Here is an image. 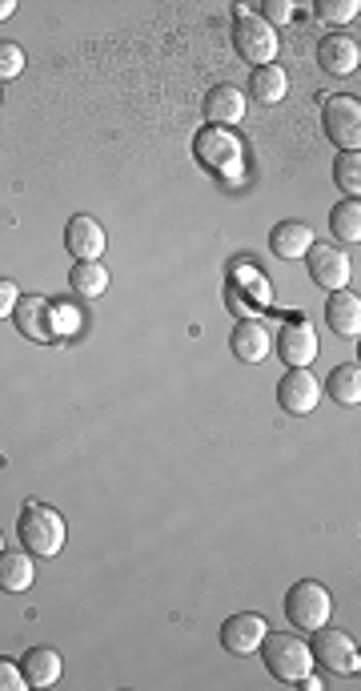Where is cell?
<instances>
[{
	"label": "cell",
	"instance_id": "6da1fadb",
	"mask_svg": "<svg viewBox=\"0 0 361 691\" xmlns=\"http://www.w3.org/2000/svg\"><path fill=\"white\" fill-rule=\"evenodd\" d=\"M265 659L269 676L282 683H301L306 676H314V651L301 636H289V631H269L265 644L257 647Z\"/></svg>",
	"mask_w": 361,
	"mask_h": 691
},
{
	"label": "cell",
	"instance_id": "7a4b0ae2",
	"mask_svg": "<svg viewBox=\"0 0 361 691\" xmlns=\"http://www.w3.org/2000/svg\"><path fill=\"white\" fill-rule=\"evenodd\" d=\"M17 535H21L24 551H33V555H41V559H53V555H61V546H65L68 527L53 507L24 502L21 519H17Z\"/></svg>",
	"mask_w": 361,
	"mask_h": 691
},
{
	"label": "cell",
	"instance_id": "3957f363",
	"mask_svg": "<svg viewBox=\"0 0 361 691\" xmlns=\"http://www.w3.org/2000/svg\"><path fill=\"white\" fill-rule=\"evenodd\" d=\"M329 612H333V599H329V592L321 583L301 580L285 592V615H289V624H294L297 631H309V636H314L318 627L329 624Z\"/></svg>",
	"mask_w": 361,
	"mask_h": 691
},
{
	"label": "cell",
	"instance_id": "277c9868",
	"mask_svg": "<svg viewBox=\"0 0 361 691\" xmlns=\"http://www.w3.org/2000/svg\"><path fill=\"white\" fill-rule=\"evenodd\" d=\"M233 49H237L241 61H249L253 68L262 65H274L277 56V29L262 21V17H249V12H241L237 24H233Z\"/></svg>",
	"mask_w": 361,
	"mask_h": 691
},
{
	"label": "cell",
	"instance_id": "5b68a950",
	"mask_svg": "<svg viewBox=\"0 0 361 691\" xmlns=\"http://www.w3.org/2000/svg\"><path fill=\"white\" fill-rule=\"evenodd\" d=\"M326 137L341 153H358L361 149V100L358 97H329L321 109Z\"/></svg>",
	"mask_w": 361,
	"mask_h": 691
},
{
	"label": "cell",
	"instance_id": "8992f818",
	"mask_svg": "<svg viewBox=\"0 0 361 691\" xmlns=\"http://www.w3.org/2000/svg\"><path fill=\"white\" fill-rule=\"evenodd\" d=\"M314 663H321V668H329L333 676H353V671L361 668L358 659V644H353L350 631H333V627H318L314 631Z\"/></svg>",
	"mask_w": 361,
	"mask_h": 691
},
{
	"label": "cell",
	"instance_id": "52a82bcc",
	"mask_svg": "<svg viewBox=\"0 0 361 691\" xmlns=\"http://www.w3.org/2000/svg\"><path fill=\"white\" fill-rule=\"evenodd\" d=\"M193 149H198L201 166H209L213 173H230V178H237L241 173V141L230 134V129H201L198 141H193Z\"/></svg>",
	"mask_w": 361,
	"mask_h": 691
},
{
	"label": "cell",
	"instance_id": "ba28073f",
	"mask_svg": "<svg viewBox=\"0 0 361 691\" xmlns=\"http://www.w3.org/2000/svg\"><path fill=\"white\" fill-rule=\"evenodd\" d=\"M306 262H309V278L318 281V286H326V290H346V286H350L353 266H350V254H346V249L318 246V242H314Z\"/></svg>",
	"mask_w": 361,
	"mask_h": 691
},
{
	"label": "cell",
	"instance_id": "9c48e42d",
	"mask_svg": "<svg viewBox=\"0 0 361 691\" xmlns=\"http://www.w3.org/2000/svg\"><path fill=\"white\" fill-rule=\"evenodd\" d=\"M277 354L289 370H309V362L318 358V334L306 318H289L277 334Z\"/></svg>",
	"mask_w": 361,
	"mask_h": 691
},
{
	"label": "cell",
	"instance_id": "30bf717a",
	"mask_svg": "<svg viewBox=\"0 0 361 691\" xmlns=\"http://www.w3.org/2000/svg\"><path fill=\"white\" fill-rule=\"evenodd\" d=\"M265 636H269V624H265V615H257V612L230 615L225 627H221V644H225V651H233V656H253V651L265 644Z\"/></svg>",
	"mask_w": 361,
	"mask_h": 691
},
{
	"label": "cell",
	"instance_id": "8fae6325",
	"mask_svg": "<svg viewBox=\"0 0 361 691\" xmlns=\"http://www.w3.org/2000/svg\"><path fill=\"white\" fill-rule=\"evenodd\" d=\"M277 402L289 414H314L321 402V382L309 370H289L282 379V386H277Z\"/></svg>",
	"mask_w": 361,
	"mask_h": 691
},
{
	"label": "cell",
	"instance_id": "7c38bea8",
	"mask_svg": "<svg viewBox=\"0 0 361 691\" xmlns=\"http://www.w3.org/2000/svg\"><path fill=\"white\" fill-rule=\"evenodd\" d=\"M17 330L24 338H33V342H56V330H53V301L49 298H21L17 301Z\"/></svg>",
	"mask_w": 361,
	"mask_h": 691
},
{
	"label": "cell",
	"instance_id": "4fadbf2b",
	"mask_svg": "<svg viewBox=\"0 0 361 691\" xmlns=\"http://www.w3.org/2000/svg\"><path fill=\"white\" fill-rule=\"evenodd\" d=\"M205 121L213 125V129H230V125H237L241 117H245V93L237 89V85H217V89L205 93Z\"/></svg>",
	"mask_w": 361,
	"mask_h": 691
},
{
	"label": "cell",
	"instance_id": "5bb4252c",
	"mask_svg": "<svg viewBox=\"0 0 361 691\" xmlns=\"http://www.w3.org/2000/svg\"><path fill=\"white\" fill-rule=\"evenodd\" d=\"M65 242H68V254L77 257V262H100L105 254V230H100L97 217H88V213H77L65 230Z\"/></svg>",
	"mask_w": 361,
	"mask_h": 691
},
{
	"label": "cell",
	"instance_id": "9a60e30c",
	"mask_svg": "<svg viewBox=\"0 0 361 691\" xmlns=\"http://www.w3.org/2000/svg\"><path fill=\"white\" fill-rule=\"evenodd\" d=\"M326 322L329 330L338 338H346V342H358L361 338V298L353 290H333V298H329L326 306Z\"/></svg>",
	"mask_w": 361,
	"mask_h": 691
},
{
	"label": "cell",
	"instance_id": "2e32d148",
	"mask_svg": "<svg viewBox=\"0 0 361 691\" xmlns=\"http://www.w3.org/2000/svg\"><path fill=\"white\" fill-rule=\"evenodd\" d=\"M318 61L326 73H333V77H350V73H358V65H361V49L353 36L333 33L318 45Z\"/></svg>",
	"mask_w": 361,
	"mask_h": 691
},
{
	"label": "cell",
	"instance_id": "e0dca14e",
	"mask_svg": "<svg viewBox=\"0 0 361 691\" xmlns=\"http://www.w3.org/2000/svg\"><path fill=\"white\" fill-rule=\"evenodd\" d=\"M230 342H233V354H237L241 362H249V366L265 362V358H269V350H274V338H269V330H265L257 318H241Z\"/></svg>",
	"mask_w": 361,
	"mask_h": 691
},
{
	"label": "cell",
	"instance_id": "ac0fdd59",
	"mask_svg": "<svg viewBox=\"0 0 361 691\" xmlns=\"http://www.w3.org/2000/svg\"><path fill=\"white\" fill-rule=\"evenodd\" d=\"M21 671L29 688H53V683L61 680L65 663H61V651H56V647H29L21 659Z\"/></svg>",
	"mask_w": 361,
	"mask_h": 691
},
{
	"label": "cell",
	"instance_id": "d6986e66",
	"mask_svg": "<svg viewBox=\"0 0 361 691\" xmlns=\"http://www.w3.org/2000/svg\"><path fill=\"white\" fill-rule=\"evenodd\" d=\"M36 580V567L29 551H0V592L9 595H21L29 592Z\"/></svg>",
	"mask_w": 361,
	"mask_h": 691
},
{
	"label": "cell",
	"instance_id": "ffe728a7",
	"mask_svg": "<svg viewBox=\"0 0 361 691\" xmlns=\"http://www.w3.org/2000/svg\"><path fill=\"white\" fill-rule=\"evenodd\" d=\"M309 246H314V230L301 222H282L274 225V234H269V249L285 262H294V257H306Z\"/></svg>",
	"mask_w": 361,
	"mask_h": 691
},
{
	"label": "cell",
	"instance_id": "44dd1931",
	"mask_svg": "<svg viewBox=\"0 0 361 691\" xmlns=\"http://www.w3.org/2000/svg\"><path fill=\"white\" fill-rule=\"evenodd\" d=\"M285 93H289V77H285L282 65H262L253 68L249 77V97L257 100V105H282Z\"/></svg>",
	"mask_w": 361,
	"mask_h": 691
},
{
	"label": "cell",
	"instance_id": "7402d4cb",
	"mask_svg": "<svg viewBox=\"0 0 361 691\" xmlns=\"http://www.w3.org/2000/svg\"><path fill=\"white\" fill-rule=\"evenodd\" d=\"M329 398L338 402V406H346V411H353L361 402V366L358 362H346V366H338L333 374H329L326 382Z\"/></svg>",
	"mask_w": 361,
	"mask_h": 691
},
{
	"label": "cell",
	"instance_id": "603a6c76",
	"mask_svg": "<svg viewBox=\"0 0 361 691\" xmlns=\"http://www.w3.org/2000/svg\"><path fill=\"white\" fill-rule=\"evenodd\" d=\"M68 286L81 294V298H100V294L109 290V274L100 262H77L73 274H68Z\"/></svg>",
	"mask_w": 361,
	"mask_h": 691
},
{
	"label": "cell",
	"instance_id": "cb8c5ba5",
	"mask_svg": "<svg viewBox=\"0 0 361 691\" xmlns=\"http://www.w3.org/2000/svg\"><path fill=\"white\" fill-rule=\"evenodd\" d=\"M329 225H333V234L346 242V246H358L361 242V201L358 198H346L338 210L329 213Z\"/></svg>",
	"mask_w": 361,
	"mask_h": 691
},
{
	"label": "cell",
	"instance_id": "d4e9b609",
	"mask_svg": "<svg viewBox=\"0 0 361 691\" xmlns=\"http://www.w3.org/2000/svg\"><path fill=\"white\" fill-rule=\"evenodd\" d=\"M333 181L346 198H358L361 193V153H338L333 161Z\"/></svg>",
	"mask_w": 361,
	"mask_h": 691
},
{
	"label": "cell",
	"instance_id": "484cf974",
	"mask_svg": "<svg viewBox=\"0 0 361 691\" xmlns=\"http://www.w3.org/2000/svg\"><path fill=\"white\" fill-rule=\"evenodd\" d=\"M53 330H56V342L81 334V310L73 301H53Z\"/></svg>",
	"mask_w": 361,
	"mask_h": 691
},
{
	"label": "cell",
	"instance_id": "4316f807",
	"mask_svg": "<svg viewBox=\"0 0 361 691\" xmlns=\"http://www.w3.org/2000/svg\"><path fill=\"white\" fill-rule=\"evenodd\" d=\"M361 12L358 0H318V17L326 24H350Z\"/></svg>",
	"mask_w": 361,
	"mask_h": 691
},
{
	"label": "cell",
	"instance_id": "83f0119b",
	"mask_svg": "<svg viewBox=\"0 0 361 691\" xmlns=\"http://www.w3.org/2000/svg\"><path fill=\"white\" fill-rule=\"evenodd\" d=\"M24 73V49L0 41V81H17Z\"/></svg>",
	"mask_w": 361,
	"mask_h": 691
},
{
	"label": "cell",
	"instance_id": "f1b7e54d",
	"mask_svg": "<svg viewBox=\"0 0 361 691\" xmlns=\"http://www.w3.org/2000/svg\"><path fill=\"white\" fill-rule=\"evenodd\" d=\"M289 17H294V4H289V0H265L262 4V21L269 24V29L289 24Z\"/></svg>",
	"mask_w": 361,
	"mask_h": 691
},
{
	"label": "cell",
	"instance_id": "f546056e",
	"mask_svg": "<svg viewBox=\"0 0 361 691\" xmlns=\"http://www.w3.org/2000/svg\"><path fill=\"white\" fill-rule=\"evenodd\" d=\"M29 683H24V671L21 663H12V659L0 656V691H24Z\"/></svg>",
	"mask_w": 361,
	"mask_h": 691
},
{
	"label": "cell",
	"instance_id": "4dcf8cb0",
	"mask_svg": "<svg viewBox=\"0 0 361 691\" xmlns=\"http://www.w3.org/2000/svg\"><path fill=\"white\" fill-rule=\"evenodd\" d=\"M17 301H21V290H17V281L0 278V318H12Z\"/></svg>",
	"mask_w": 361,
	"mask_h": 691
},
{
	"label": "cell",
	"instance_id": "1f68e13d",
	"mask_svg": "<svg viewBox=\"0 0 361 691\" xmlns=\"http://www.w3.org/2000/svg\"><path fill=\"white\" fill-rule=\"evenodd\" d=\"M12 12H17V0H0V21H9Z\"/></svg>",
	"mask_w": 361,
	"mask_h": 691
},
{
	"label": "cell",
	"instance_id": "d6a6232c",
	"mask_svg": "<svg viewBox=\"0 0 361 691\" xmlns=\"http://www.w3.org/2000/svg\"><path fill=\"white\" fill-rule=\"evenodd\" d=\"M0 551H4V535H0Z\"/></svg>",
	"mask_w": 361,
	"mask_h": 691
}]
</instances>
